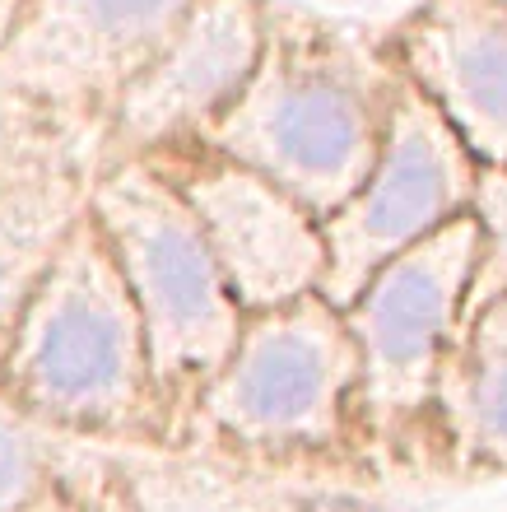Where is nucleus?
Returning a JSON list of instances; mask_svg holds the SVG:
<instances>
[{
  "mask_svg": "<svg viewBox=\"0 0 507 512\" xmlns=\"http://www.w3.org/2000/svg\"><path fill=\"white\" fill-rule=\"evenodd\" d=\"M24 373L61 405L107 401L131 373V312L98 247L80 243L61 256L33 303L24 336Z\"/></svg>",
  "mask_w": 507,
  "mask_h": 512,
  "instance_id": "423d86ee",
  "label": "nucleus"
},
{
  "mask_svg": "<svg viewBox=\"0 0 507 512\" xmlns=\"http://www.w3.org/2000/svg\"><path fill=\"white\" fill-rule=\"evenodd\" d=\"M103 219L145 308L159 354L214 359L228 345L224 270L201 224L159 177L121 173L103 191Z\"/></svg>",
  "mask_w": 507,
  "mask_h": 512,
  "instance_id": "7ed1b4c3",
  "label": "nucleus"
},
{
  "mask_svg": "<svg viewBox=\"0 0 507 512\" xmlns=\"http://www.w3.org/2000/svg\"><path fill=\"white\" fill-rule=\"evenodd\" d=\"M470 187V149L401 70L368 173L331 224V284L345 294L382 261L438 233Z\"/></svg>",
  "mask_w": 507,
  "mask_h": 512,
  "instance_id": "f03ea898",
  "label": "nucleus"
},
{
  "mask_svg": "<svg viewBox=\"0 0 507 512\" xmlns=\"http://www.w3.org/2000/svg\"><path fill=\"white\" fill-rule=\"evenodd\" d=\"M498 5H503V10H507V0H498Z\"/></svg>",
  "mask_w": 507,
  "mask_h": 512,
  "instance_id": "2eb2a0df",
  "label": "nucleus"
},
{
  "mask_svg": "<svg viewBox=\"0 0 507 512\" xmlns=\"http://www.w3.org/2000/svg\"><path fill=\"white\" fill-rule=\"evenodd\" d=\"M335 382V331L321 312H294L247 345L233 401L256 424H298Z\"/></svg>",
  "mask_w": 507,
  "mask_h": 512,
  "instance_id": "9d476101",
  "label": "nucleus"
},
{
  "mask_svg": "<svg viewBox=\"0 0 507 512\" xmlns=\"http://www.w3.org/2000/svg\"><path fill=\"white\" fill-rule=\"evenodd\" d=\"M396 70L470 154L507 163V10L498 0H428L405 24Z\"/></svg>",
  "mask_w": 507,
  "mask_h": 512,
  "instance_id": "0eeeda50",
  "label": "nucleus"
},
{
  "mask_svg": "<svg viewBox=\"0 0 507 512\" xmlns=\"http://www.w3.org/2000/svg\"><path fill=\"white\" fill-rule=\"evenodd\" d=\"M396 66L312 14L270 10L252 80L210 126L233 163L261 173L298 205L335 210L377 154Z\"/></svg>",
  "mask_w": 507,
  "mask_h": 512,
  "instance_id": "f257e3e1",
  "label": "nucleus"
},
{
  "mask_svg": "<svg viewBox=\"0 0 507 512\" xmlns=\"http://www.w3.org/2000/svg\"><path fill=\"white\" fill-rule=\"evenodd\" d=\"M480 243L475 224H442L438 233L419 238L414 247L396 252L387 266L377 270V280L363 294V340L373 364L391 378L414 373L428 364L433 345L447 331L452 303L466 284L470 256Z\"/></svg>",
  "mask_w": 507,
  "mask_h": 512,
  "instance_id": "1a4fd4ad",
  "label": "nucleus"
},
{
  "mask_svg": "<svg viewBox=\"0 0 507 512\" xmlns=\"http://www.w3.org/2000/svg\"><path fill=\"white\" fill-rule=\"evenodd\" d=\"M47 215H28V210H10L0 219V317L10 308L14 298V284H19V270L33 261V252L42 247L38 238V224Z\"/></svg>",
  "mask_w": 507,
  "mask_h": 512,
  "instance_id": "f8f14e48",
  "label": "nucleus"
},
{
  "mask_svg": "<svg viewBox=\"0 0 507 512\" xmlns=\"http://www.w3.org/2000/svg\"><path fill=\"white\" fill-rule=\"evenodd\" d=\"M191 0H28L5 66L56 98L126 89L173 38Z\"/></svg>",
  "mask_w": 507,
  "mask_h": 512,
  "instance_id": "20e7f679",
  "label": "nucleus"
},
{
  "mask_svg": "<svg viewBox=\"0 0 507 512\" xmlns=\"http://www.w3.org/2000/svg\"><path fill=\"white\" fill-rule=\"evenodd\" d=\"M28 480V447L10 429H0V503H10Z\"/></svg>",
  "mask_w": 507,
  "mask_h": 512,
  "instance_id": "ddd939ff",
  "label": "nucleus"
},
{
  "mask_svg": "<svg viewBox=\"0 0 507 512\" xmlns=\"http://www.w3.org/2000/svg\"><path fill=\"white\" fill-rule=\"evenodd\" d=\"M187 210L201 224L224 280L247 303L294 298L321 266L303 205L242 163H210L191 177Z\"/></svg>",
  "mask_w": 507,
  "mask_h": 512,
  "instance_id": "6e6552de",
  "label": "nucleus"
},
{
  "mask_svg": "<svg viewBox=\"0 0 507 512\" xmlns=\"http://www.w3.org/2000/svg\"><path fill=\"white\" fill-rule=\"evenodd\" d=\"M484 210H489V224H494V233H498V266H503V275H507V177L489 182Z\"/></svg>",
  "mask_w": 507,
  "mask_h": 512,
  "instance_id": "4468645a",
  "label": "nucleus"
},
{
  "mask_svg": "<svg viewBox=\"0 0 507 512\" xmlns=\"http://www.w3.org/2000/svg\"><path fill=\"white\" fill-rule=\"evenodd\" d=\"M266 38L261 0H191L173 38L117 94L121 126L135 140H159L214 126L252 80Z\"/></svg>",
  "mask_w": 507,
  "mask_h": 512,
  "instance_id": "39448f33",
  "label": "nucleus"
},
{
  "mask_svg": "<svg viewBox=\"0 0 507 512\" xmlns=\"http://www.w3.org/2000/svg\"><path fill=\"white\" fill-rule=\"evenodd\" d=\"M475 410L494 438H507V298L489 312L475 368Z\"/></svg>",
  "mask_w": 507,
  "mask_h": 512,
  "instance_id": "9b49d317",
  "label": "nucleus"
}]
</instances>
